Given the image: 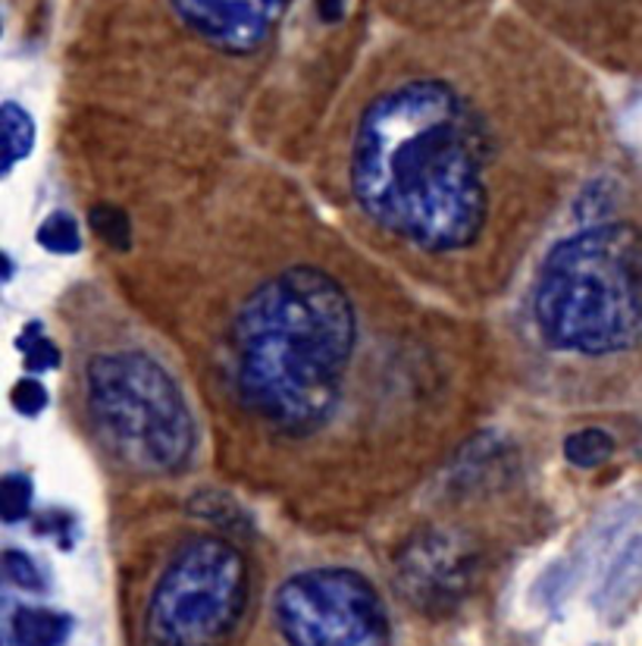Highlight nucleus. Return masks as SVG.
I'll list each match as a JSON object with an SVG mask.
<instances>
[{
	"instance_id": "nucleus-4",
	"label": "nucleus",
	"mask_w": 642,
	"mask_h": 646,
	"mask_svg": "<svg viewBox=\"0 0 642 646\" xmlns=\"http://www.w3.org/2000/svg\"><path fill=\"white\" fill-rule=\"evenodd\" d=\"M88 405L107 442L154 474L182 471L195 452V421L176 380L141 352L88 364Z\"/></svg>"
},
{
	"instance_id": "nucleus-7",
	"label": "nucleus",
	"mask_w": 642,
	"mask_h": 646,
	"mask_svg": "<svg viewBox=\"0 0 642 646\" xmlns=\"http://www.w3.org/2000/svg\"><path fill=\"white\" fill-rule=\"evenodd\" d=\"M176 17L207 45L226 53L260 48L292 0H169Z\"/></svg>"
},
{
	"instance_id": "nucleus-18",
	"label": "nucleus",
	"mask_w": 642,
	"mask_h": 646,
	"mask_svg": "<svg viewBox=\"0 0 642 646\" xmlns=\"http://www.w3.org/2000/svg\"><path fill=\"white\" fill-rule=\"evenodd\" d=\"M317 13L323 22H338L345 17V0H317Z\"/></svg>"
},
{
	"instance_id": "nucleus-14",
	"label": "nucleus",
	"mask_w": 642,
	"mask_h": 646,
	"mask_svg": "<svg viewBox=\"0 0 642 646\" xmlns=\"http://www.w3.org/2000/svg\"><path fill=\"white\" fill-rule=\"evenodd\" d=\"M91 226L101 233L113 248L119 252H126L129 248V242H132V226H129V217L119 211V207L110 205H98L91 211Z\"/></svg>"
},
{
	"instance_id": "nucleus-5",
	"label": "nucleus",
	"mask_w": 642,
	"mask_h": 646,
	"mask_svg": "<svg viewBox=\"0 0 642 646\" xmlns=\"http://www.w3.org/2000/svg\"><path fill=\"white\" fill-rule=\"evenodd\" d=\"M248 599V565L220 537H191L176 549L148 606L151 646H223Z\"/></svg>"
},
{
	"instance_id": "nucleus-9",
	"label": "nucleus",
	"mask_w": 642,
	"mask_h": 646,
	"mask_svg": "<svg viewBox=\"0 0 642 646\" xmlns=\"http://www.w3.org/2000/svg\"><path fill=\"white\" fill-rule=\"evenodd\" d=\"M69 615L41 609V606H22L13 615V640L17 646H60L69 637Z\"/></svg>"
},
{
	"instance_id": "nucleus-6",
	"label": "nucleus",
	"mask_w": 642,
	"mask_h": 646,
	"mask_svg": "<svg viewBox=\"0 0 642 646\" xmlns=\"http://www.w3.org/2000/svg\"><path fill=\"white\" fill-rule=\"evenodd\" d=\"M273 618L288 646H389L383 599L348 568H310L288 578Z\"/></svg>"
},
{
	"instance_id": "nucleus-8",
	"label": "nucleus",
	"mask_w": 642,
	"mask_h": 646,
	"mask_svg": "<svg viewBox=\"0 0 642 646\" xmlns=\"http://www.w3.org/2000/svg\"><path fill=\"white\" fill-rule=\"evenodd\" d=\"M405 580L411 596L423 609L455 603L457 590H464V565L455 552H421L405 559Z\"/></svg>"
},
{
	"instance_id": "nucleus-1",
	"label": "nucleus",
	"mask_w": 642,
	"mask_h": 646,
	"mask_svg": "<svg viewBox=\"0 0 642 646\" xmlns=\"http://www.w3.org/2000/svg\"><path fill=\"white\" fill-rule=\"evenodd\" d=\"M357 205L426 252L471 245L486 221L474 119L445 82L417 79L367 107L352 151Z\"/></svg>"
},
{
	"instance_id": "nucleus-3",
	"label": "nucleus",
	"mask_w": 642,
	"mask_h": 646,
	"mask_svg": "<svg viewBox=\"0 0 642 646\" xmlns=\"http://www.w3.org/2000/svg\"><path fill=\"white\" fill-rule=\"evenodd\" d=\"M533 314L545 342L564 352L611 355L640 342V233L605 223L559 242L542 264Z\"/></svg>"
},
{
	"instance_id": "nucleus-15",
	"label": "nucleus",
	"mask_w": 642,
	"mask_h": 646,
	"mask_svg": "<svg viewBox=\"0 0 642 646\" xmlns=\"http://www.w3.org/2000/svg\"><path fill=\"white\" fill-rule=\"evenodd\" d=\"M19 349L26 352V364L32 368V371H51L60 364V352H57V345L51 340H45L41 333H38V326H29L26 333H22V340H19Z\"/></svg>"
},
{
	"instance_id": "nucleus-16",
	"label": "nucleus",
	"mask_w": 642,
	"mask_h": 646,
	"mask_svg": "<svg viewBox=\"0 0 642 646\" xmlns=\"http://www.w3.org/2000/svg\"><path fill=\"white\" fill-rule=\"evenodd\" d=\"M3 571H7V578L13 580L17 587H22V590H45V578H41L38 565H34L26 552L10 549V552L3 556Z\"/></svg>"
},
{
	"instance_id": "nucleus-10",
	"label": "nucleus",
	"mask_w": 642,
	"mask_h": 646,
	"mask_svg": "<svg viewBox=\"0 0 642 646\" xmlns=\"http://www.w3.org/2000/svg\"><path fill=\"white\" fill-rule=\"evenodd\" d=\"M34 123L19 104H3V173H10L19 160L32 154Z\"/></svg>"
},
{
	"instance_id": "nucleus-12",
	"label": "nucleus",
	"mask_w": 642,
	"mask_h": 646,
	"mask_svg": "<svg viewBox=\"0 0 642 646\" xmlns=\"http://www.w3.org/2000/svg\"><path fill=\"white\" fill-rule=\"evenodd\" d=\"M38 242L48 252H53V255H72L82 245L79 223H76V217H69V214H51L48 221L41 223V229H38Z\"/></svg>"
},
{
	"instance_id": "nucleus-17",
	"label": "nucleus",
	"mask_w": 642,
	"mask_h": 646,
	"mask_svg": "<svg viewBox=\"0 0 642 646\" xmlns=\"http://www.w3.org/2000/svg\"><path fill=\"white\" fill-rule=\"evenodd\" d=\"M10 402H13V409L17 411L34 418L38 411H45V405H48V390H45L38 380H19L17 386H13V392H10Z\"/></svg>"
},
{
	"instance_id": "nucleus-11",
	"label": "nucleus",
	"mask_w": 642,
	"mask_h": 646,
	"mask_svg": "<svg viewBox=\"0 0 642 646\" xmlns=\"http://www.w3.org/2000/svg\"><path fill=\"white\" fill-rule=\"evenodd\" d=\"M614 456V437L602 427H583L564 440V459L576 468H599Z\"/></svg>"
},
{
	"instance_id": "nucleus-13",
	"label": "nucleus",
	"mask_w": 642,
	"mask_h": 646,
	"mask_svg": "<svg viewBox=\"0 0 642 646\" xmlns=\"http://www.w3.org/2000/svg\"><path fill=\"white\" fill-rule=\"evenodd\" d=\"M32 509V480L26 474H7L0 483V511L3 521H19Z\"/></svg>"
},
{
	"instance_id": "nucleus-2",
	"label": "nucleus",
	"mask_w": 642,
	"mask_h": 646,
	"mask_svg": "<svg viewBox=\"0 0 642 646\" xmlns=\"http://www.w3.org/2000/svg\"><path fill=\"white\" fill-rule=\"evenodd\" d=\"M352 352V298L323 271L292 267L238 311L236 390L273 427L307 433L336 409Z\"/></svg>"
}]
</instances>
